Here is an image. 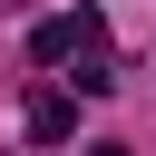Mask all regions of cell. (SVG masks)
Segmentation results:
<instances>
[{
    "mask_svg": "<svg viewBox=\"0 0 156 156\" xmlns=\"http://www.w3.org/2000/svg\"><path fill=\"white\" fill-rule=\"evenodd\" d=\"M29 136H39V146H58V136H78V98H58V88H39V98H29Z\"/></svg>",
    "mask_w": 156,
    "mask_h": 156,
    "instance_id": "1",
    "label": "cell"
},
{
    "mask_svg": "<svg viewBox=\"0 0 156 156\" xmlns=\"http://www.w3.org/2000/svg\"><path fill=\"white\" fill-rule=\"evenodd\" d=\"M88 156H127V146H117V136H98V146H88Z\"/></svg>",
    "mask_w": 156,
    "mask_h": 156,
    "instance_id": "2",
    "label": "cell"
}]
</instances>
